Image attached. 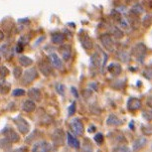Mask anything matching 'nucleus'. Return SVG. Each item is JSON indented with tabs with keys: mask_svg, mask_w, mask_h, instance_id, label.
Instances as JSON below:
<instances>
[{
	"mask_svg": "<svg viewBox=\"0 0 152 152\" xmlns=\"http://www.w3.org/2000/svg\"><path fill=\"white\" fill-rule=\"evenodd\" d=\"M52 138H53V141L55 142L57 145L62 144L63 141H64V132H63V130H56L52 135Z\"/></svg>",
	"mask_w": 152,
	"mask_h": 152,
	"instance_id": "dca6fc26",
	"label": "nucleus"
},
{
	"mask_svg": "<svg viewBox=\"0 0 152 152\" xmlns=\"http://www.w3.org/2000/svg\"><path fill=\"white\" fill-rule=\"evenodd\" d=\"M38 77V73L35 68H31L29 70H27L23 75V83L25 85H29L31 84L34 80Z\"/></svg>",
	"mask_w": 152,
	"mask_h": 152,
	"instance_id": "7ed1b4c3",
	"label": "nucleus"
},
{
	"mask_svg": "<svg viewBox=\"0 0 152 152\" xmlns=\"http://www.w3.org/2000/svg\"><path fill=\"white\" fill-rule=\"evenodd\" d=\"M141 131L144 135H152V125H142Z\"/></svg>",
	"mask_w": 152,
	"mask_h": 152,
	"instance_id": "393cba45",
	"label": "nucleus"
},
{
	"mask_svg": "<svg viewBox=\"0 0 152 152\" xmlns=\"http://www.w3.org/2000/svg\"><path fill=\"white\" fill-rule=\"evenodd\" d=\"M146 104H147V105L150 108H152V96H149L147 100H146Z\"/></svg>",
	"mask_w": 152,
	"mask_h": 152,
	"instance_id": "e433bc0d",
	"label": "nucleus"
},
{
	"mask_svg": "<svg viewBox=\"0 0 152 152\" xmlns=\"http://www.w3.org/2000/svg\"><path fill=\"white\" fill-rule=\"evenodd\" d=\"M67 139H68V144L70 145L71 147H73V148H80V141L75 136L72 135L71 133H68Z\"/></svg>",
	"mask_w": 152,
	"mask_h": 152,
	"instance_id": "6ab92c4d",
	"label": "nucleus"
},
{
	"mask_svg": "<svg viewBox=\"0 0 152 152\" xmlns=\"http://www.w3.org/2000/svg\"><path fill=\"white\" fill-rule=\"evenodd\" d=\"M141 107V102L140 99H136V97H130L127 102V108L130 111H135L138 110Z\"/></svg>",
	"mask_w": 152,
	"mask_h": 152,
	"instance_id": "6e6552de",
	"label": "nucleus"
},
{
	"mask_svg": "<svg viewBox=\"0 0 152 152\" xmlns=\"http://www.w3.org/2000/svg\"><path fill=\"white\" fill-rule=\"evenodd\" d=\"M122 123V121L120 120L118 117L115 116L114 114H110L107 119V124L110 126H118Z\"/></svg>",
	"mask_w": 152,
	"mask_h": 152,
	"instance_id": "f3484780",
	"label": "nucleus"
},
{
	"mask_svg": "<svg viewBox=\"0 0 152 152\" xmlns=\"http://www.w3.org/2000/svg\"><path fill=\"white\" fill-rule=\"evenodd\" d=\"M80 39H81L82 45L84 46L85 49H87V50H91V49L93 48V41L91 40V38L88 37V34H84L83 36L80 37Z\"/></svg>",
	"mask_w": 152,
	"mask_h": 152,
	"instance_id": "4468645a",
	"label": "nucleus"
},
{
	"mask_svg": "<svg viewBox=\"0 0 152 152\" xmlns=\"http://www.w3.org/2000/svg\"><path fill=\"white\" fill-rule=\"evenodd\" d=\"M25 94V91L23 88H16L12 91V96H21Z\"/></svg>",
	"mask_w": 152,
	"mask_h": 152,
	"instance_id": "c85d7f7f",
	"label": "nucleus"
},
{
	"mask_svg": "<svg viewBox=\"0 0 152 152\" xmlns=\"http://www.w3.org/2000/svg\"><path fill=\"white\" fill-rule=\"evenodd\" d=\"M2 133L4 134L5 138L7 140H9L11 143L18 142L20 139V136L18 135V133H16L15 131L10 127H6L5 129H3L2 130Z\"/></svg>",
	"mask_w": 152,
	"mask_h": 152,
	"instance_id": "20e7f679",
	"label": "nucleus"
},
{
	"mask_svg": "<svg viewBox=\"0 0 152 152\" xmlns=\"http://www.w3.org/2000/svg\"><path fill=\"white\" fill-rule=\"evenodd\" d=\"M39 68H40L41 73L46 77L50 76V75L52 74V68H51V66L49 65L48 63L41 62V63H40V65H39Z\"/></svg>",
	"mask_w": 152,
	"mask_h": 152,
	"instance_id": "2eb2a0df",
	"label": "nucleus"
},
{
	"mask_svg": "<svg viewBox=\"0 0 152 152\" xmlns=\"http://www.w3.org/2000/svg\"><path fill=\"white\" fill-rule=\"evenodd\" d=\"M49 59H50L51 65H52L54 68L58 69V70H61V69H63V63H62L61 59L59 58L57 54H55V53L51 54V55L49 56Z\"/></svg>",
	"mask_w": 152,
	"mask_h": 152,
	"instance_id": "1a4fd4ad",
	"label": "nucleus"
},
{
	"mask_svg": "<svg viewBox=\"0 0 152 152\" xmlns=\"http://www.w3.org/2000/svg\"><path fill=\"white\" fill-rule=\"evenodd\" d=\"M60 51V54H61V56L63 57V59L65 60V61H69V59L71 58V47L69 45H63L60 47L59 49Z\"/></svg>",
	"mask_w": 152,
	"mask_h": 152,
	"instance_id": "f8f14e48",
	"label": "nucleus"
},
{
	"mask_svg": "<svg viewBox=\"0 0 152 152\" xmlns=\"http://www.w3.org/2000/svg\"><path fill=\"white\" fill-rule=\"evenodd\" d=\"M51 148V144L47 141H39L34 144L32 152H50Z\"/></svg>",
	"mask_w": 152,
	"mask_h": 152,
	"instance_id": "423d86ee",
	"label": "nucleus"
},
{
	"mask_svg": "<svg viewBox=\"0 0 152 152\" xmlns=\"http://www.w3.org/2000/svg\"><path fill=\"white\" fill-rule=\"evenodd\" d=\"M9 74V70L6 67H0V80H4Z\"/></svg>",
	"mask_w": 152,
	"mask_h": 152,
	"instance_id": "a878e982",
	"label": "nucleus"
},
{
	"mask_svg": "<svg viewBox=\"0 0 152 152\" xmlns=\"http://www.w3.org/2000/svg\"><path fill=\"white\" fill-rule=\"evenodd\" d=\"M118 58L121 60L122 62H128L129 61V56L127 55V53L126 52H120L118 53Z\"/></svg>",
	"mask_w": 152,
	"mask_h": 152,
	"instance_id": "cd10ccee",
	"label": "nucleus"
},
{
	"mask_svg": "<svg viewBox=\"0 0 152 152\" xmlns=\"http://www.w3.org/2000/svg\"><path fill=\"white\" fill-rule=\"evenodd\" d=\"M113 152H131V150L127 146H118V147L114 148Z\"/></svg>",
	"mask_w": 152,
	"mask_h": 152,
	"instance_id": "bb28decb",
	"label": "nucleus"
},
{
	"mask_svg": "<svg viewBox=\"0 0 152 152\" xmlns=\"http://www.w3.org/2000/svg\"><path fill=\"white\" fill-rule=\"evenodd\" d=\"M11 147V142L6 138L0 139V148L2 149H9Z\"/></svg>",
	"mask_w": 152,
	"mask_h": 152,
	"instance_id": "b1692460",
	"label": "nucleus"
},
{
	"mask_svg": "<svg viewBox=\"0 0 152 152\" xmlns=\"http://www.w3.org/2000/svg\"><path fill=\"white\" fill-rule=\"evenodd\" d=\"M145 53H146V48L144 47V45H142V44H138L137 46H135L132 50V55L135 57L138 61H140V58H141V61L144 59Z\"/></svg>",
	"mask_w": 152,
	"mask_h": 152,
	"instance_id": "0eeeda50",
	"label": "nucleus"
},
{
	"mask_svg": "<svg viewBox=\"0 0 152 152\" xmlns=\"http://www.w3.org/2000/svg\"><path fill=\"white\" fill-rule=\"evenodd\" d=\"M107 70L111 75H113V76H118V75H120V73H121V67H120V65L114 64V63L108 66Z\"/></svg>",
	"mask_w": 152,
	"mask_h": 152,
	"instance_id": "a211bd4d",
	"label": "nucleus"
},
{
	"mask_svg": "<svg viewBox=\"0 0 152 152\" xmlns=\"http://www.w3.org/2000/svg\"><path fill=\"white\" fill-rule=\"evenodd\" d=\"M146 143H147V139L145 137H139V138H137L132 144V151L135 152L140 150V149L143 148L146 145Z\"/></svg>",
	"mask_w": 152,
	"mask_h": 152,
	"instance_id": "9b49d317",
	"label": "nucleus"
},
{
	"mask_svg": "<svg viewBox=\"0 0 152 152\" xmlns=\"http://www.w3.org/2000/svg\"><path fill=\"white\" fill-rule=\"evenodd\" d=\"M13 75H14V77H15L16 79H19L20 77H21V75H22V70H21V68L16 67V68L13 70Z\"/></svg>",
	"mask_w": 152,
	"mask_h": 152,
	"instance_id": "473e14b6",
	"label": "nucleus"
},
{
	"mask_svg": "<svg viewBox=\"0 0 152 152\" xmlns=\"http://www.w3.org/2000/svg\"><path fill=\"white\" fill-rule=\"evenodd\" d=\"M14 122H15V124L17 126V128H18V130L22 134H27L28 132H29L30 124L27 122L26 119H24L21 116H18V117H16V118H14Z\"/></svg>",
	"mask_w": 152,
	"mask_h": 152,
	"instance_id": "f257e3e1",
	"label": "nucleus"
},
{
	"mask_svg": "<svg viewBox=\"0 0 152 152\" xmlns=\"http://www.w3.org/2000/svg\"><path fill=\"white\" fill-rule=\"evenodd\" d=\"M71 129L72 131L76 134V135L81 136L84 133V125H83L82 121L80 119H74L71 122Z\"/></svg>",
	"mask_w": 152,
	"mask_h": 152,
	"instance_id": "39448f33",
	"label": "nucleus"
},
{
	"mask_svg": "<svg viewBox=\"0 0 152 152\" xmlns=\"http://www.w3.org/2000/svg\"><path fill=\"white\" fill-rule=\"evenodd\" d=\"M100 42H102V46L107 49L108 52H113L114 48H115V44L113 39V37L108 34H104V35L100 36Z\"/></svg>",
	"mask_w": 152,
	"mask_h": 152,
	"instance_id": "f03ea898",
	"label": "nucleus"
},
{
	"mask_svg": "<svg viewBox=\"0 0 152 152\" xmlns=\"http://www.w3.org/2000/svg\"><path fill=\"white\" fill-rule=\"evenodd\" d=\"M10 84L7 83L6 81H3V80H0V94H6L9 93L10 91Z\"/></svg>",
	"mask_w": 152,
	"mask_h": 152,
	"instance_id": "aec40b11",
	"label": "nucleus"
},
{
	"mask_svg": "<svg viewBox=\"0 0 152 152\" xmlns=\"http://www.w3.org/2000/svg\"><path fill=\"white\" fill-rule=\"evenodd\" d=\"M22 108H23V110L26 111V113H33V111L36 110V104L32 99H27V100H25L24 104H23Z\"/></svg>",
	"mask_w": 152,
	"mask_h": 152,
	"instance_id": "ddd939ff",
	"label": "nucleus"
},
{
	"mask_svg": "<svg viewBox=\"0 0 152 152\" xmlns=\"http://www.w3.org/2000/svg\"><path fill=\"white\" fill-rule=\"evenodd\" d=\"M132 12L137 14V15H139V14H141L143 12V8L140 6L139 4H137V5H135V6L132 8Z\"/></svg>",
	"mask_w": 152,
	"mask_h": 152,
	"instance_id": "2f4dec72",
	"label": "nucleus"
},
{
	"mask_svg": "<svg viewBox=\"0 0 152 152\" xmlns=\"http://www.w3.org/2000/svg\"><path fill=\"white\" fill-rule=\"evenodd\" d=\"M119 25H120V27L124 28V29H126V28L129 27V23H128L127 19H125V18H122L121 20H120V21H119Z\"/></svg>",
	"mask_w": 152,
	"mask_h": 152,
	"instance_id": "72a5a7b5",
	"label": "nucleus"
},
{
	"mask_svg": "<svg viewBox=\"0 0 152 152\" xmlns=\"http://www.w3.org/2000/svg\"><path fill=\"white\" fill-rule=\"evenodd\" d=\"M56 88H57V91H58V93L60 94H62V96H64V94H65V87H64V85L58 84V85L56 86Z\"/></svg>",
	"mask_w": 152,
	"mask_h": 152,
	"instance_id": "f704fd0d",
	"label": "nucleus"
},
{
	"mask_svg": "<svg viewBox=\"0 0 152 152\" xmlns=\"http://www.w3.org/2000/svg\"><path fill=\"white\" fill-rule=\"evenodd\" d=\"M4 38V34L1 32V31H0V40H2Z\"/></svg>",
	"mask_w": 152,
	"mask_h": 152,
	"instance_id": "ea45409f",
	"label": "nucleus"
},
{
	"mask_svg": "<svg viewBox=\"0 0 152 152\" xmlns=\"http://www.w3.org/2000/svg\"><path fill=\"white\" fill-rule=\"evenodd\" d=\"M76 113V102H73L70 107H69V110H68V115L69 116H72L73 114Z\"/></svg>",
	"mask_w": 152,
	"mask_h": 152,
	"instance_id": "7c9ffc66",
	"label": "nucleus"
},
{
	"mask_svg": "<svg viewBox=\"0 0 152 152\" xmlns=\"http://www.w3.org/2000/svg\"><path fill=\"white\" fill-rule=\"evenodd\" d=\"M19 63H20V65L23 66V67H28V66L33 64V61H32V59L28 58L26 56H22V57H20Z\"/></svg>",
	"mask_w": 152,
	"mask_h": 152,
	"instance_id": "4be33fe9",
	"label": "nucleus"
},
{
	"mask_svg": "<svg viewBox=\"0 0 152 152\" xmlns=\"http://www.w3.org/2000/svg\"><path fill=\"white\" fill-rule=\"evenodd\" d=\"M91 65L94 66V67H99L100 65H102V60H100V57L99 56V54L96 53L94 54L93 56H91Z\"/></svg>",
	"mask_w": 152,
	"mask_h": 152,
	"instance_id": "5701e85b",
	"label": "nucleus"
},
{
	"mask_svg": "<svg viewBox=\"0 0 152 152\" xmlns=\"http://www.w3.org/2000/svg\"><path fill=\"white\" fill-rule=\"evenodd\" d=\"M28 96H29V99L35 100V102H40L42 99V94L39 88H32L28 91Z\"/></svg>",
	"mask_w": 152,
	"mask_h": 152,
	"instance_id": "9d476101",
	"label": "nucleus"
},
{
	"mask_svg": "<svg viewBox=\"0 0 152 152\" xmlns=\"http://www.w3.org/2000/svg\"><path fill=\"white\" fill-rule=\"evenodd\" d=\"M94 131H96V126H91L90 129H88V132H94Z\"/></svg>",
	"mask_w": 152,
	"mask_h": 152,
	"instance_id": "58836bf2",
	"label": "nucleus"
},
{
	"mask_svg": "<svg viewBox=\"0 0 152 152\" xmlns=\"http://www.w3.org/2000/svg\"><path fill=\"white\" fill-rule=\"evenodd\" d=\"M72 91H73V94H75V96L78 97V91H76V88H72Z\"/></svg>",
	"mask_w": 152,
	"mask_h": 152,
	"instance_id": "4c0bfd02",
	"label": "nucleus"
},
{
	"mask_svg": "<svg viewBox=\"0 0 152 152\" xmlns=\"http://www.w3.org/2000/svg\"><path fill=\"white\" fill-rule=\"evenodd\" d=\"M51 39H52V42L55 43V44H62L65 41V36L62 33H55L52 35Z\"/></svg>",
	"mask_w": 152,
	"mask_h": 152,
	"instance_id": "412c9836",
	"label": "nucleus"
},
{
	"mask_svg": "<svg viewBox=\"0 0 152 152\" xmlns=\"http://www.w3.org/2000/svg\"><path fill=\"white\" fill-rule=\"evenodd\" d=\"M26 151H27V148L26 147H20V148L14 149V150L11 151V152H26Z\"/></svg>",
	"mask_w": 152,
	"mask_h": 152,
	"instance_id": "c9c22d12",
	"label": "nucleus"
},
{
	"mask_svg": "<svg viewBox=\"0 0 152 152\" xmlns=\"http://www.w3.org/2000/svg\"><path fill=\"white\" fill-rule=\"evenodd\" d=\"M94 139L97 144H102V143L104 142V135H102V133H97L96 134V136L94 137Z\"/></svg>",
	"mask_w": 152,
	"mask_h": 152,
	"instance_id": "c756f323",
	"label": "nucleus"
}]
</instances>
